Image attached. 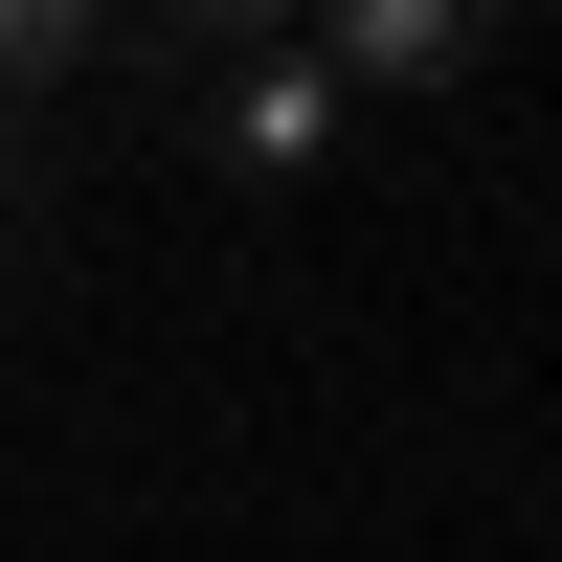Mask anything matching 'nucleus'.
<instances>
[{"instance_id":"nucleus-5","label":"nucleus","mask_w":562,"mask_h":562,"mask_svg":"<svg viewBox=\"0 0 562 562\" xmlns=\"http://www.w3.org/2000/svg\"><path fill=\"white\" fill-rule=\"evenodd\" d=\"M23 248H45V158L0 135V293H23Z\"/></svg>"},{"instance_id":"nucleus-1","label":"nucleus","mask_w":562,"mask_h":562,"mask_svg":"<svg viewBox=\"0 0 562 562\" xmlns=\"http://www.w3.org/2000/svg\"><path fill=\"white\" fill-rule=\"evenodd\" d=\"M203 158L225 180H315L338 158V68H315V45H225L203 68Z\"/></svg>"},{"instance_id":"nucleus-4","label":"nucleus","mask_w":562,"mask_h":562,"mask_svg":"<svg viewBox=\"0 0 562 562\" xmlns=\"http://www.w3.org/2000/svg\"><path fill=\"white\" fill-rule=\"evenodd\" d=\"M68 45H90V0H0V113H45V90H68Z\"/></svg>"},{"instance_id":"nucleus-2","label":"nucleus","mask_w":562,"mask_h":562,"mask_svg":"<svg viewBox=\"0 0 562 562\" xmlns=\"http://www.w3.org/2000/svg\"><path fill=\"white\" fill-rule=\"evenodd\" d=\"M495 23H518V0H315V68L338 90H450Z\"/></svg>"},{"instance_id":"nucleus-3","label":"nucleus","mask_w":562,"mask_h":562,"mask_svg":"<svg viewBox=\"0 0 562 562\" xmlns=\"http://www.w3.org/2000/svg\"><path fill=\"white\" fill-rule=\"evenodd\" d=\"M135 45H180V68H225V45H293V0H135Z\"/></svg>"}]
</instances>
